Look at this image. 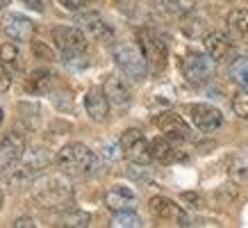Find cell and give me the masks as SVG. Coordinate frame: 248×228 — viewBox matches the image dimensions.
Listing matches in <instances>:
<instances>
[{
	"mask_svg": "<svg viewBox=\"0 0 248 228\" xmlns=\"http://www.w3.org/2000/svg\"><path fill=\"white\" fill-rule=\"evenodd\" d=\"M34 198L48 210H66L73 205V190L60 176H46L34 182Z\"/></svg>",
	"mask_w": 248,
	"mask_h": 228,
	"instance_id": "cell-1",
	"label": "cell"
},
{
	"mask_svg": "<svg viewBox=\"0 0 248 228\" xmlns=\"http://www.w3.org/2000/svg\"><path fill=\"white\" fill-rule=\"evenodd\" d=\"M57 164L66 174H89L96 169V155L84 144H68L57 153Z\"/></svg>",
	"mask_w": 248,
	"mask_h": 228,
	"instance_id": "cell-2",
	"label": "cell"
},
{
	"mask_svg": "<svg viewBox=\"0 0 248 228\" xmlns=\"http://www.w3.org/2000/svg\"><path fill=\"white\" fill-rule=\"evenodd\" d=\"M112 57L116 62V66L130 76L132 80H141L146 76L148 62L143 57L141 48H137L135 44H114L112 46Z\"/></svg>",
	"mask_w": 248,
	"mask_h": 228,
	"instance_id": "cell-3",
	"label": "cell"
},
{
	"mask_svg": "<svg viewBox=\"0 0 248 228\" xmlns=\"http://www.w3.org/2000/svg\"><path fill=\"white\" fill-rule=\"evenodd\" d=\"M121 151L135 164H148L153 160L148 139L143 137L141 130H137V128H130L121 135Z\"/></svg>",
	"mask_w": 248,
	"mask_h": 228,
	"instance_id": "cell-4",
	"label": "cell"
},
{
	"mask_svg": "<svg viewBox=\"0 0 248 228\" xmlns=\"http://www.w3.org/2000/svg\"><path fill=\"white\" fill-rule=\"evenodd\" d=\"M182 73L191 84H205L214 76V60L205 53H187L182 60Z\"/></svg>",
	"mask_w": 248,
	"mask_h": 228,
	"instance_id": "cell-5",
	"label": "cell"
},
{
	"mask_svg": "<svg viewBox=\"0 0 248 228\" xmlns=\"http://www.w3.org/2000/svg\"><path fill=\"white\" fill-rule=\"evenodd\" d=\"M53 41L64 57H80L87 53V37L78 28H53Z\"/></svg>",
	"mask_w": 248,
	"mask_h": 228,
	"instance_id": "cell-6",
	"label": "cell"
},
{
	"mask_svg": "<svg viewBox=\"0 0 248 228\" xmlns=\"http://www.w3.org/2000/svg\"><path fill=\"white\" fill-rule=\"evenodd\" d=\"M151 212L153 217L162 224H173V226H189L187 212L182 210L178 203H173L166 196H155L151 198Z\"/></svg>",
	"mask_w": 248,
	"mask_h": 228,
	"instance_id": "cell-7",
	"label": "cell"
},
{
	"mask_svg": "<svg viewBox=\"0 0 248 228\" xmlns=\"http://www.w3.org/2000/svg\"><path fill=\"white\" fill-rule=\"evenodd\" d=\"M139 44H141V53L146 62L151 64L155 71L164 68L166 64V44L155 34L153 30H139Z\"/></svg>",
	"mask_w": 248,
	"mask_h": 228,
	"instance_id": "cell-8",
	"label": "cell"
},
{
	"mask_svg": "<svg viewBox=\"0 0 248 228\" xmlns=\"http://www.w3.org/2000/svg\"><path fill=\"white\" fill-rule=\"evenodd\" d=\"M23 153H25V137L21 132H16V130L7 132L0 142V169L16 164L23 158Z\"/></svg>",
	"mask_w": 248,
	"mask_h": 228,
	"instance_id": "cell-9",
	"label": "cell"
},
{
	"mask_svg": "<svg viewBox=\"0 0 248 228\" xmlns=\"http://www.w3.org/2000/svg\"><path fill=\"white\" fill-rule=\"evenodd\" d=\"M189 114H191V121L198 130L203 132H212L217 130L221 123H223V114L218 112L217 107L212 105H205V103H198V105H191L189 107Z\"/></svg>",
	"mask_w": 248,
	"mask_h": 228,
	"instance_id": "cell-10",
	"label": "cell"
},
{
	"mask_svg": "<svg viewBox=\"0 0 248 228\" xmlns=\"http://www.w3.org/2000/svg\"><path fill=\"white\" fill-rule=\"evenodd\" d=\"M2 30L14 41H30L34 34V23L23 14H7L2 18Z\"/></svg>",
	"mask_w": 248,
	"mask_h": 228,
	"instance_id": "cell-11",
	"label": "cell"
},
{
	"mask_svg": "<svg viewBox=\"0 0 248 228\" xmlns=\"http://www.w3.org/2000/svg\"><path fill=\"white\" fill-rule=\"evenodd\" d=\"M155 126H157L162 132H164L169 139H187L189 137V126L187 121L182 119L180 114L175 112H162L155 116Z\"/></svg>",
	"mask_w": 248,
	"mask_h": 228,
	"instance_id": "cell-12",
	"label": "cell"
},
{
	"mask_svg": "<svg viewBox=\"0 0 248 228\" xmlns=\"http://www.w3.org/2000/svg\"><path fill=\"white\" fill-rule=\"evenodd\" d=\"M105 205L112 212H121V210H132L137 205V194L125 185H114L105 194Z\"/></svg>",
	"mask_w": 248,
	"mask_h": 228,
	"instance_id": "cell-13",
	"label": "cell"
},
{
	"mask_svg": "<svg viewBox=\"0 0 248 228\" xmlns=\"http://www.w3.org/2000/svg\"><path fill=\"white\" fill-rule=\"evenodd\" d=\"M84 107L93 121H105L109 114V98L105 89H89L84 94Z\"/></svg>",
	"mask_w": 248,
	"mask_h": 228,
	"instance_id": "cell-14",
	"label": "cell"
},
{
	"mask_svg": "<svg viewBox=\"0 0 248 228\" xmlns=\"http://www.w3.org/2000/svg\"><path fill=\"white\" fill-rule=\"evenodd\" d=\"M78 23H80V28H82L91 39H100V41H105V39L112 37L109 25L103 21V16L98 14V12H84V14L78 16Z\"/></svg>",
	"mask_w": 248,
	"mask_h": 228,
	"instance_id": "cell-15",
	"label": "cell"
},
{
	"mask_svg": "<svg viewBox=\"0 0 248 228\" xmlns=\"http://www.w3.org/2000/svg\"><path fill=\"white\" fill-rule=\"evenodd\" d=\"M205 50L214 62H223L230 57L232 53V41L228 37H223L221 32H212L205 37Z\"/></svg>",
	"mask_w": 248,
	"mask_h": 228,
	"instance_id": "cell-16",
	"label": "cell"
},
{
	"mask_svg": "<svg viewBox=\"0 0 248 228\" xmlns=\"http://www.w3.org/2000/svg\"><path fill=\"white\" fill-rule=\"evenodd\" d=\"M23 169L30 174V171H39V169H46L50 164V153L44 146H37V148H30V151L23 153Z\"/></svg>",
	"mask_w": 248,
	"mask_h": 228,
	"instance_id": "cell-17",
	"label": "cell"
},
{
	"mask_svg": "<svg viewBox=\"0 0 248 228\" xmlns=\"http://www.w3.org/2000/svg\"><path fill=\"white\" fill-rule=\"evenodd\" d=\"M105 94H107V98L112 100V103H116V105H123V103H128L130 100V89H128V84L123 82L119 76H109L105 80Z\"/></svg>",
	"mask_w": 248,
	"mask_h": 228,
	"instance_id": "cell-18",
	"label": "cell"
},
{
	"mask_svg": "<svg viewBox=\"0 0 248 228\" xmlns=\"http://www.w3.org/2000/svg\"><path fill=\"white\" fill-rule=\"evenodd\" d=\"M50 84H53V73L48 68H34L25 80V89L30 94H46Z\"/></svg>",
	"mask_w": 248,
	"mask_h": 228,
	"instance_id": "cell-19",
	"label": "cell"
},
{
	"mask_svg": "<svg viewBox=\"0 0 248 228\" xmlns=\"http://www.w3.org/2000/svg\"><path fill=\"white\" fill-rule=\"evenodd\" d=\"M228 30L234 39H248V9H232L228 14Z\"/></svg>",
	"mask_w": 248,
	"mask_h": 228,
	"instance_id": "cell-20",
	"label": "cell"
},
{
	"mask_svg": "<svg viewBox=\"0 0 248 228\" xmlns=\"http://www.w3.org/2000/svg\"><path fill=\"white\" fill-rule=\"evenodd\" d=\"M151 155L153 160H157L162 164H169L173 160H178V153L173 148V144L166 139V137H157V139H153L151 142Z\"/></svg>",
	"mask_w": 248,
	"mask_h": 228,
	"instance_id": "cell-21",
	"label": "cell"
},
{
	"mask_svg": "<svg viewBox=\"0 0 248 228\" xmlns=\"http://www.w3.org/2000/svg\"><path fill=\"white\" fill-rule=\"evenodd\" d=\"M230 76H232V80L237 84L248 87V57H237L230 64Z\"/></svg>",
	"mask_w": 248,
	"mask_h": 228,
	"instance_id": "cell-22",
	"label": "cell"
},
{
	"mask_svg": "<svg viewBox=\"0 0 248 228\" xmlns=\"http://www.w3.org/2000/svg\"><path fill=\"white\" fill-rule=\"evenodd\" d=\"M112 226L114 228H139L141 226V219L132 210H121V212H114Z\"/></svg>",
	"mask_w": 248,
	"mask_h": 228,
	"instance_id": "cell-23",
	"label": "cell"
},
{
	"mask_svg": "<svg viewBox=\"0 0 248 228\" xmlns=\"http://www.w3.org/2000/svg\"><path fill=\"white\" fill-rule=\"evenodd\" d=\"M0 62L7 64V66H16L18 64V48H16V44L7 41V44L0 46Z\"/></svg>",
	"mask_w": 248,
	"mask_h": 228,
	"instance_id": "cell-24",
	"label": "cell"
},
{
	"mask_svg": "<svg viewBox=\"0 0 248 228\" xmlns=\"http://www.w3.org/2000/svg\"><path fill=\"white\" fill-rule=\"evenodd\" d=\"M232 110L239 119H246L248 121V91H241L232 98Z\"/></svg>",
	"mask_w": 248,
	"mask_h": 228,
	"instance_id": "cell-25",
	"label": "cell"
},
{
	"mask_svg": "<svg viewBox=\"0 0 248 228\" xmlns=\"http://www.w3.org/2000/svg\"><path fill=\"white\" fill-rule=\"evenodd\" d=\"M91 217L87 212H76L68 217V226H89Z\"/></svg>",
	"mask_w": 248,
	"mask_h": 228,
	"instance_id": "cell-26",
	"label": "cell"
},
{
	"mask_svg": "<svg viewBox=\"0 0 248 228\" xmlns=\"http://www.w3.org/2000/svg\"><path fill=\"white\" fill-rule=\"evenodd\" d=\"M9 84H12V76H9L7 68H5V64L0 62V94H2V91H7Z\"/></svg>",
	"mask_w": 248,
	"mask_h": 228,
	"instance_id": "cell-27",
	"label": "cell"
},
{
	"mask_svg": "<svg viewBox=\"0 0 248 228\" xmlns=\"http://www.w3.org/2000/svg\"><path fill=\"white\" fill-rule=\"evenodd\" d=\"M23 2H25L30 9H34V12H44L46 5H48L50 0H23Z\"/></svg>",
	"mask_w": 248,
	"mask_h": 228,
	"instance_id": "cell-28",
	"label": "cell"
},
{
	"mask_svg": "<svg viewBox=\"0 0 248 228\" xmlns=\"http://www.w3.org/2000/svg\"><path fill=\"white\" fill-rule=\"evenodd\" d=\"M182 201L194 203V208H201V205H203V198L198 196V194H194V192H185V194H182Z\"/></svg>",
	"mask_w": 248,
	"mask_h": 228,
	"instance_id": "cell-29",
	"label": "cell"
},
{
	"mask_svg": "<svg viewBox=\"0 0 248 228\" xmlns=\"http://www.w3.org/2000/svg\"><path fill=\"white\" fill-rule=\"evenodd\" d=\"M60 2L66 9H71V12H76V9H80V7H84V5H87V0H60Z\"/></svg>",
	"mask_w": 248,
	"mask_h": 228,
	"instance_id": "cell-30",
	"label": "cell"
},
{
	"mask_svg": "<svg viewBox=\"0 0 248 228\" xmlns=\"http://www.w3.org/2000/svg\"><path fill=\"white\" fill-rule=\"evenodd\" d=\"M32 48H34V55H41V57H48V60H50V50H48L44 44L34 41V46H32Z\"/></svg>",
	"mask_w": 248,
	"mask_h": 228,
	"instance_id": "cell-31",
	"label": "cell"
},
{
	"mask_svg": "<svg viewBox=\"0 0 248 228\" xmlns=\"http://www.w3.org/2000/svg\"><path fill=\"white\" fill-rule=\"evenodd\" d=\"M12 226H16V228H30V226H34V219H30V217H21V219H16Z\"/></svg>",
	"mask_w": 248,
	"mask_h": 228,
	"instance_id": "cell-32",
	"label": "cell"
},
{
	"mask_svg": "<svg viewBox=\"0 0 248 228\" xmlns=\"http://www.w3.org/2000/svg\"><path fill=\"white\" fill-rule=\"evenodd\" d=\"M2 119H5V112H2V107H0V123H2Z\"/></svg>",
	"mask_w": 248,
	"mask_h": 228,
	"instance_id": "cell-33",
	"label": "cell"
},
{
	"mask_svg": "<svg viewBox=\"0 0 248 228\" xmlns=\"http://www.w3.org/2000/svg\"><path fill=\"white\" fill-rule=\"evenodd\" d=\"M5 5H7V0H0V9L5 7Z\"/></svg>",
	"mask_w": 248,
	"mask_h": 228,
	"instance_id": "cell-34",
	"label": "cell"
},
{
	"mask_svg": "<svg viewBox=\"0 0 248 228\" xmlns=\"http://www.w3.org/2000/svg\"><path fill=\"white\" fill-rule=\"evenodd\" d=\"M0 208H2V192H0Z\"/></svg>",
	"mask_w": 248,
	"mask_h": 228,
	"instance_id": "cell-35",
	"label": "cell"
}]
</instances>
